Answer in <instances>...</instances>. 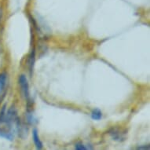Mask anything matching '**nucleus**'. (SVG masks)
Returning <instances> with one entry per match:
<instances>
[{
    "mask_svg": "<svg viewBox=\"0 0 150 150\" xmlns=\"http://www.w3.org/2000/svg\"><path fill=\"white\" fill-rule=\"evenodd\" d=\"M20 119L14 108L6 112L5 106L0 111V137L13 140L15 135L21 131Z\"/></svg>",
    "mask_w": 150,
    "mask_h": 150,
    "instance_id": "obj_1",
    "label": "nucleus"
},
{
    "mask_svg": "<svg viewBox=\"0 0 150 150\" xmlns=\"http://www.w3.org/2000/svg\"><path fill=\"white\" fill-rule=\"evenodd\" d=\"M75 149L77 150H86L89 149L88 147H86V145H84L83 143L78 142L75 145Z\"/></svg>",
    "mask_w": 150,
    "mask_h": 150,
    "instance_id": "obj_8",
    "label": "nucleus"
},
{
    "mask_svg": "<svg viewBox=\"0 0 150 150\" xmlns=\"http://www.w3.org/2000/svg\"><path fill=\"white\" fill-rule=\"evenodd\" d=\"M2 16H3V10H2V8H0V21L2 19Z\"/></svg>",
    "mask_w": 150,
    "mask_h": 150,
    "instance_id": "obj_10",
    "label": "nucleus"
},
{
    "mask_svg": "<svg viewBox=\"0 0 150 150\" xmlns=\"http://www.w3.org/2000/svg\"><path fill=\"white\" fill-rule=\"evenodd\" d=\"M32 138H33V141H34L35 145L38 149H42V143L41 142V141L40 139L38 132H37L36 129H34L32 131Z\"/></svg>",
    "mask_w": 150,
    "mask_h": 150,
    "instance_id": "obj_4",
    "label": "nucleus"
},
{
    "mask_svg": "<svg viewBox=\"0 0 150 150\" xmlns=\"http://www.w3.org/2000/svg\"><path fill=\"white\" fill-rule=\"evenodd\" d=\"M138 149H149V146L147 145V146H140V147L138 148Z\"/></svg>",
    "mask_w": 150,
    "mask_h": 150,
    "instance_id": "obj_9",
    "label": "nucleus"
},
{
    "mask_svg": "<svg viewBox=\"0 0 150 150\" xmlns=\"http://www.w3.org/2000/svg\"><path fill=\"white\" fill-rule=\"evenodd\" d=\"M7 85V75L3 72L0 74V99H2L6 91Z\"/></svg>",
    "mask_w": 150,
    "mask_h": 150,
    "instance_id": "obj_3",
    "label": "nucleus"
},
{
    "mask_svg": "<svg viewBox=\"0 0 150 150\" xmlns=\"http://www.w3.org/2000/svg\"><path fill=\"white\" fill-rule=\"evenodd\" d=\"M91 118L93 119V120H100L102 118V113L101 111L98 108L93 109L91 112Z\"/></svg>",
    "mask_w": 150,
    "mask_h": 150,
    "instance_id": "obj_6",
    "label": "nucleus"
},
{
    "mask_svg": "<svg viewBox=\"0 0 150 150\" xmlns=\"http://www.w3.org/2000/svg\"><path fill=\"white\" fill-rule=\"evenodd\" d=\"M19 84H20L21 90L22 92L23 95L25 96V99L28 100V104H30L29 101V86L28 83V79L25 75H21L19 77Z\"/></svg>",
    "mask_w": 150,
    "mask_h": 150,
    "instance_id": "obj_2",
    "label": "nucleus"
},
{
    "mask_svg": "<svg viewBox=\"0 0 150 150\" xmlns=\"http://www.w3.org/2000/svg\"><path fill=\"white\" fill-rule=\"evenodd\" d=\"M35 62V50H32V54L29 57V69L31 73H32V69H33V65H34Z\"/></svg>",
    "mask_w": 150,
    "mask_h": 150,
    "instance_id": "obj_7",
    "label": "nucleus"
},
{
    "mask_svg": "<svg viewBox=\"0 0 150 150\" xmlns=\"http://www.w3.org/2000/svg\"><path fill=\"white\" fill-rule=\"evenodd\" d=\"M109 134H110V135L112 136V138H113L114 140L120 141L124 138L123 134L122 133L121 131L117 130V129H112V130L109 132Z\"/></svg>",
    "mask_w": 150,
    "mask_h": 150,
    "instance_id": "obj_5",
    "label": "nucleus"
}]
</instances>
